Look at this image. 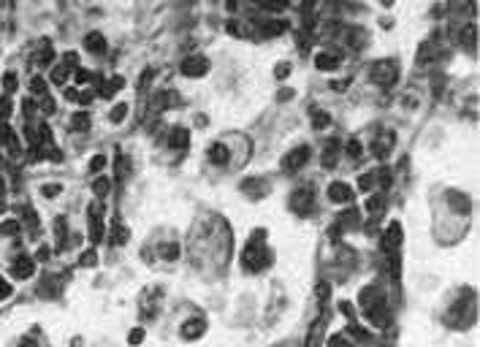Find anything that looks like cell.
Masks as SVG:
<instances>
[{
	"label": "cell",
	"mask_w": 480,
	"mask_h": 347,
	"mask_svg": "<svg viewBox=\"0 0 480 347\" xmlns=\"http://www.w3.org/2000/svg\"><path fill=\"white\" fill-rule=\"evenodd\" d=\"M112 239H114V244H125V241L130 239V231H128V228H122V225H114Z\"/></svg>",
	"instance_id": "26"
},
{
	"label": "cell",
	"mask_w": 480,
	"mask_h": 347,
	"mask_svg": "<svg viewBox=\"0 0 480 347\" xmlns=\"http://www.w3.org/2000/svg\"><path fill=\"white\" fill-rule=\"evenodd\" d=\"M361 152H363L361 141H356V139H350V141H347V155H350V158H361Z\"/></svg>",
	"instance_id": "32"
},
{
	"label": "cell",
	"mask_w": 480,
	"mask_h": 347,
	"mask_svg": "<svg viewBox=\"0 0 480 347\" xmlns=\"http://www.w3.org/2000/svg\"><path fill=\"white\" fill-rule=\"evenodd\" d=\"M288 73H290V65H277V79H285L288 76Z\"/></svg>",
	"instance_id": "41"
},
{
	"label": "cell",
	"mask_w": 480,
	"mask_h": 347,
	"mask_svg": "<svg viewBox=\"0 0 480 347\" xmlns=\"http://www.w3.org/2000/svg\"><path fill=\"white\" fill-rule=\"evenodd\" d=\"M315 65L320 71H334L336 65H339V57H336V54H328V52H320L315 57Z\"/></svg>",
	"instance_id": "17"
},
{
	"label": "cell",
	"mask_w": 480,
	"mask_h": 347,
	"mask_svg": "<svg viewBox=\"0 0 480 347\" xmlns=\"http://www.w3.org/2000/svg\"><path fill=\"white\" fill-rule=\"evenodd\" d=\"M103 236V223H100V206L93 204L90 206V239L93 241H100Z\"/></svg>",
	"instance_id": "9"
},
{
	"label": "cell",
	"mask_w": 480,
	"mask_h": 347,
	"mask_svg": "<svg viewBox=\"0 0 480 347\" xmlns=\"http://www.w3.org/2000/svg\"><path fill=\"white\" fill-rule=\"evenodd\" d=\"M65 79H68V68H54V71H52V82L54 84H65Z\"/></svg>",
	"instance_id": "33"
},
{
	"label": "cell",
	"mask_w": 480,
	"mask_h": 347,
	"mask_svg": "<svg viewBox=\"0 0 480 347\" xmlns=\"http://www.w3.org/2000/svg\"><path fill=\"white\" fill-rule=\"evenodd\" d=\"M350 334H353V336H358V339H366V336H369L366 331H361V328H358V325H353V328H350Z\"/></svg>",
	"instance_id": "45"
},
{
	"label": "cell",
	"mask_w": 480,
	"mask_h": 347,
	"mask_svg": "<svg viewBox=\"0 0 480 347\" xmlns=\"http://www.w3.org/2000/svg\"><path fill=\"white\" fill-rule=\"evenodd\" d=\"M103 165H106V155H95V158L90 160V171H93V174H95V171H100Z\"/></svg>",
	"instance_id": "35"
},
{
	"label": "cell",
	"mask_w": 480,
	"mask_h": 347,
	"mask_svg": "<svg viewBox=\"0 0 480 347\" xmlns=\"http://www.w3.org/2000/svg\"><path fill=\"white\" fill-rule=\"evenodd\" d=\"M8 296H11V285L6 279H0V299H8Z\"/></svg>",
	"instance_id": "40"
},
{
	"label": "cell",
	"mask_w": 480,
	"mask_h": 347,
	"mask_svg": "<svg viewBox=\"0 0 480 347\" xmlns=\"http://www.w3.org/2000/svg\"><path fill=\"white\" fill-rule=\"evenodd\" d=\"M188 141H190V133L185 128H174V130H171V136H168V147L171 149H185V147H188Z\"/></svg>",
	"instance_id": "14"
},
{
	"label": "cell",
	"mask_w": 480,
	"mask_h": 347,
	"mask_svg": "<svg viewBox=\"0 0 480 347\" xmlns=\"http://www.w3.org/2000/svg\"><path fill=\"white\" fill-rule=\"evenodd\" d=\"M82 266H95V253H84L82 255Z\"/></svg>",
	"instance_id": "42"
},
{
	"label": "cell",
	"mask_w": 480,
	"mask_h": 347,
	"mask_svg": "<svg viewBox=\"0 0 480 347\" xmlns=\"http://www.w3.org/2000/svg\"><path fill=\"white\" fill-rule=\"evenodd\" d=\"M328 293H331V290H328V282L317 285V296H320V299H328Z\"/></svg>",
	"instance_id": "43"
},
{
	"label": "cell",
	"mask_w": 480,
	"mask_h": 347,
	"mask_svg": "<svg viewBox=\"0 0 480 347\" xmlns=\"http://www.w3.org/2000/svg\"><path fill=\"white\" fill-rule=\"evenodd\" d=\"M475 41H478V27H475V24H467V27L461 30V44L464 46H475Z\"/></svg>",
	"instance_id": "21"
},
{
	"label": "cell",
	"mask_w": 480,
	"mask_h": 347,
	"mask_svg": "<svg viewBox=\"0 0 480 347\" xmlns=\"http://www.w3.org/2000/svg\"><path fill=\"white\" fill-rule=\"evenodd\" d=\"M3 87H6L8 93L17 90V76H14V73H6V76H3Z\"/></svg>",
	"instance_id": "39"
},
{
	"label": "cell",
	"mask_w": 480,
	"mask_h": 347,
	"mask_svg": "<svg viewBox=\"0 0 480 347\" xmlns=\"http://www.w3.org/2000/svg\"><path fill=\"white\" fill-rule=\"evenodd\" d=\"M363 38H366V33H363L361 27L347 30V44H350L353 49H361V46H363Z\"/></svg>",
	"instance_id": "20"
},
{
	"label": "cell",
	"mask_w": 480,
	"mask_h": 347,
	"mask_svg": "<svg viewBox=\"0 0 480 347\" xmlns=\"http://www.w3.org/2000/svg\"><path fill=\"white\" fill-rule=\"evenodd\" d=\"M87 79H90L87 71H76V82H87Z\"/></svg>",
	"instance_id": "48"
},
{
	"label": "cell",
	"mask_w": 480,
	"mask_h": 347,
	"mask_svg": "<svg viewBox=\"0 0 480 347\" xmlns=\"http://www.w3.org/2000/svg\"><path fill=\"white\" fill-rule=\"evenodd\" d=\"M52 60H54V52H52V49H44V52H38V54H35V57H33V65H49V63H52Z\"/></svg>",
	"instance_id": "25"
},
{
	"label": "cell",
	"mask_w": 480,
	"mask_h": 347,
	"mask_svg": "<svg viewBox=\"0 0 480 347\" xmlns=\"http://www.w3.org/2000/svg\"><path fill=\"white\" fill-rule=\"evenodd\" d=\"M369 79L375 84H380V87H391V84L399 79V65L393 63V60H377V63L372 65V71H369Z\"/></svg>",
	"instance_id": "2"
},
{
	"label": "cell",
	"mask_w": 480,
	"mask_h": 347,
	"mask_svg": "<svg viewBox=\"0 0 480 347\" xmlns=\"http://www.w3.org/2000/svg\"><path fill=\"white\" fill-rule=\"evenodd\" d=\"M393 141H396V139H393V133H383L380 139L375 141V147H372V149H375L377 158H385V155L393 149Z\"/></svg>",
	"instance_id": "16"
},
{
	"label": "cell",
	"mask_w": 480,
	"mask_h": 347,
	"mask_svg": "<svg viewBox=\"0 0 480 347\" xmlns=\"http://www.w3.org/2000/svg\"><path fill=\"white\" fill-rule=\"evenodd\" d=\"M336 160H339V141H336V139H328L326 147H323V165H326V168H334Z\"/></svg>",
	"instance_id": "10"
},
{
	"label": "cell",
	"mask_w": 480,
	"mask_h": 347,
	"mask_svg": "<svg viewBox=\"0 0 480 347\" xmlns=\"http://www.w3.org/2000/svg\"><path fill=\"white\" fill-rule=\"evenodd\" d=\"M228 160H231V152H228V147H225V144H212V147H209V163L225 165Z\"/></svg>",
	"instance_id": "12"
},
{
	"label": "cell",
	"mask_w": 480,
	"mask_h": 347,
	"mask_svg": "<svg viewBox=\"0 0 480 347\" xmlns=\"http://www.w3.org/2000/svg\"><path fill=\"white\" fill-rule=\"evenodd\" d=\"M71 128H73V130H87V128H90V117H87V112L73 114V119H71Z\"/></svg>",
	"instance_id": "23"
},
{
	"label": "cell",
	"mask_w": 480,
	"mask_h": 347,
	"mask_svg": "<svg viewBox=\"0 0 480 347\" xmlns=\"http://www.w3.org/2000/svg\"><path fill=\"white\" fill-rule=\"evenodd\" d=\"M451 206H453V209H461L464 214L469 212V201H467V195H451Z\"/></svg>",
	"instance_id": "27"
},
{
	"label": "cell",
	"mask_w": 480,
	"mask_h": 347,
	"mask_svg": "<svg viewBox=\"0 0 480 347\" xmlns=\"http://www.w3.org/2000/svg\"><path fill=\"white\" fill-rule=\"evenodd\" d=\"M241 260H244V266L250 271H258L261 266H266L264 260H269V255L261 250V244H250V247L244 250V258H241Z\"/></svg>",
	"instance_id": "5"
},
{
	"label": "cell",
	"mask_w": 480,
	"mask_h": 347,
	"mask_svg": "<svg viewBox=\"0 0 480 347\" xmlns=\"http://www.w3.org/2000/svg\"><path fill=\"white\" fill-rule=\"evenodd\" d=\"M310 160V147H296V149H290V152L282 158V171H288V174H293V171H299L301 165Z\"/></svg>",
	"instance_id": "3"
},
{
	"label": "cell",
	"mask_w": 480,
	"mask_h": 347,
	"mask_svg": "<svg viewBox=\"0 0 480 347\" xmlns=\"http://www.w3.org/2000/svg\"><path fill=\"white\" fill-rule=\"evenodd\" d=\"M19 347H35V342L33 339H22V342H19Z\"/></svg>",
	"instance_id": "50"
},
{
	"label": "cell",
	"mask_w": 480,
	"mask_h": 347,
	"mask_svg": "<svg viewBox=\"0 0 480 347\" xmlns=\"http://www.w3.org/2000/svg\"><path fill=\"white\" fill-rule=\"evenodd\" d=\"M84 46H87L93 54H103L106 52V38L100 36V33H87V36H84Z\"/></svg>",
	"instance_id": "15"
},
{
	"label": "cell",
	"mask_w": 480,
	"mask_h": 347,
	"mask_svg": "<svg viewBox=\"0 0 480 347\" xmlns=\"http://www.w3.org/2000/svg\"><path fill=\"white\" fill-rule=\"evenodd\" d=\"M33 271H35V266H33V260H30V258H24V255H22V258L14 260V277H17V279H27Z\"/></svg>",
	"instance_id": "13"
},
{
	"label": "cell",
	"mask_w": 480,
	"mask_h": 347,
	"mask_svg": "<svg viewBox=\"0 0 480 347\" xmlns=\"http://www.w3.org/2000/svg\"><path fill=\"white\" fill-rule=\"evenodd\" d=\"M60 190H63V187H60V185H44V187H41V193L47 195V198H54V195H57Z\"/></svg>",
	"instance_id": "37"
},
{
	"label": "cell",
	"mask_w": 480,
	"mask_h": 347,
	"mask_svg": "<svg viewBox=\"0 0 480 347\" xmlns=\"http://www.w3.org/2000/svg\"><path fill=\"white\" fill-rule=\"evenodd\" d=\"M293 212L296 214H310L312 212V187H299L296 193H293Z\"/></svg>",
	"instance_id": "4"
},
{
	"label": "cell",
	"mask_w": 480,
	"mask_h": 347,
	"mask_svg": "<svg viewBox=\"0 0 480 347\" xmlns=\"http://www.w3.org/2000/svg\"><path fill=\"white\" fill-rule=\"evenodd\" d=\"M19 225H22V223H19V220H8V223H3V225H0V233H17V231H19Z\"/></svg>",
	"instance_id": "34"
},
{
	"label": "cell",
	"mask_w": 480,
	"mask_h": 347,
	"mask_svg": "<svg viewBox=\"0 0 480 347\" xmlns=\"http://www.w3.org/2000/svg\"><path fill=\"white\" fill-rule=\"evenodd\" d=\"M328 198L334 204H350L353 201V187L347 182H331L328 185Z\"/></svg>",
	"instance_id": "6"
},
{
	"label": "cell",
	"mask_w": 480,
	"mask_h": 347,
	"mask_svg": "<svg viewBox=\"0 0 480 347\" xmlns=\"http://www.w3.org/2000/svg\"><path fill=\"white\" fill-rule=\"evenodd\" d=\"M30 90H33L35 95H47V82H44L41 76H33L30 79Z\"/></svg>",
	"instance_id": "28"
},
{
	"label": "cell",
	"mask_w": 480,
	"mask_h": 347,
	"mask_svg": "<svg viewBox=\"0 0 480 347\" xmlns=\"http://www.w3.org/2000/svg\"><path fill=\"white\" fill-rule=\"evenodd\" d=\"M241 190H244V193H255V198H261V195L266 193V185H261V179H244V182H241Z\"/></svg>",
	"instance_id": "19"
},
{
	"label": "cell",
	"mask_w": 480,
	"mask_h": 347,
	"mask_svg": "<svg viewBox=\"0 0 480 347\" xmlns=\"http://www.w3.org/2000/svg\"><path fill=\"white\" fill-rule=\"evenodd\" d=\"M47 255H49V250H47V247L38 250V260H47Z\"/></svg>",
	"instance_id": "49"
},
{
	"label": "cell",
	"mask_w": 480,
	"mask_h": 347,
	"mask_svg": "<svg viewBox=\"0 0 480 347\" xmlns=\"http://www.w3.org/2000/svg\"><path fill=\"white\" fill-rule=\"evenodd\" d=\"M128 342H130V345H141V342H144V331L133 328V331H130V336H128Z\"/></svg>",
	"instance_id": "36"
},
{
	"label": "cell",
	"mask_w": 480,
	"mask_h": 347,
	"mask_svg": "<svg viewBox=\"0 0 480 347\" xmlns=\"http://www.w3.org/2000/svg\"><path fill=\"white\" fill-rule=\"evenodd\" d=\"M93 190H95V195H106V193H109V179H106V177H98V179L93 182Z\"/></svg>",
	"instance_id": "29"
},
{
	"label": "cell",
	"mask_w": 480,
	"mask_h": 347,
	"mask_svg": "<svg viewBox=\"0 0 480 347\" xmlns=\"http://www.w3.org/2000/svg\"><path fill=\"white\" fill-rule=\"evenodd\" d=\"M0 193H3V179H0Z\"/></svg>",
	"instance_id": "51"
},
{
	"label": "cell",
	"mask_w": 480,
	"mask_h": 347,
	"mask_svg": "<svg viewBox=\"0 0 480 347\" xmlns=\"http://www.w3.org/2000/svg\"><path fill=\"white\" fill-rule=\"evenodd\" d=\"M160 255H163L166 260H176L179 258V244H176V241H166L163 247H160Z\"/></svg>",
	"instance_id": "22"
},
{
	"label": "cell",
	"mask_w": 480,
	"mask_h": 347,
	"mask_svg": "<svg viewBox=\"0 0 480 347\" xmlns=\"http://www.w3.org/2000/svg\"><path fill=\"white\" fill-rule=\"evenodd\" d=\"M399 244H402V225L391 223L383 233V250H396Z\"/></svg>",
	"instance_id": "8"
},
{
	"label": "cell",
	"mask_w": 480,
	"mask_h": 347,
	"mask_svg": "<svg viewBox=\"0 0 480 347\" xmlns=\"http://www.w3.org/2000/svg\"><path fill=\"white\" fill-rule=\"evenodd\" d=\"M380 182H383V187H388V185H391V171H385V168L380 171Z\"/></svg>",
	"instance_id": "44"
},
{
	"label": "cell",
	"mask_w": 480,
	"mask_h": 347,
	"mask_svg": "<svg viewBox=\"0 0 480 347\" xmlns=\"http://www.w3.org/2000/svg\"><path fill=\"white\" fill-rule=\"evenodd\" d=\"M326 347H350V342H347V336L345 334H334L331 339H328V345Z\"/></svg>",
	"instance_id": "31"
},
{
	"label": "cell",
	"mask_w": 480,
	"mask_h": 347,
	"mask_svg": "<svg viewBox=\"0 0 480 347\" xmlns=\"http://www.w3.org/2000/svg\"><path fill=\"white\" fill-rule=\"evenodd\" d=\"M204 328H206L204 318H193V320H188V323L182 325V336H185V339H195V336L204 334Z\"/></svg>",
	"instance_id": "11"
},
{
	"label": "cell",
	"mask_w": 480,
	"mask_h": 347,
	"mask_svg": "<svg viewBox=\"0 0 480 347\" xmlns=\"http://www.w3.org/2000/svg\"><path fill=\"white\" fill-rule=\"evenodd\" d=\"M372 185H375V174H363L361 182H358V187H361V190H369Z\"/></svg>",
	"instance_id": "38"
},
{
	"label": "cell",
	"mask_w": 480,
	"mask_h": 347,
	"mask_svg": "<svg viewBox=\"0 0 480 347\" xmlns=\"http://www.w3.org/2000/svg\"><path fill=\"white\" fill-rule=\"evenodd\" d=\"M328 122H331V119H328L326 112H315V114H312V128H315V130L328 128Z\"/></svg>",
	"instance_id": "24"
},
{
	"label": "cell",
	"mask_w": 480,
	"mask_h": 347,
	"mask_svg": "<svg viewBox=\"0 0 480 347\" xmlns=\"http://www.w3.org/2000/svg\"><path fill=\"white\" fill-rule=\"evenodd\" d=\"M8 109H11V106H8V100H3V103H0V117H8Z\"/></svg>",
	"instance_id": "47"
},
{
	"label": "cell",
	"mask_w": 480,
	"mask_h": 347,
	"mask_svg": "<svg viewBox=\"0 0 480 347\" xmlns=\"http://www.w3.org/2000/svg\"><path fill=\"white\" fill-rule=\"evenodd\" d=\"M383 209H385V195H383V193L369 195V198H366V212L369 214H380Z\"/></svg>",
	"instance_id": "18"
},
{
	"label": "cell",
	"mask_w": 480,
	"mask_h": 347,
	"mask_svg": "<svg viewBox=\"0 0 480 347\" xmlns=\"http://www.w3.org/2000/svg\"><path fill=\"white\" fill-rule=\"evenodd\" d=\"M206 68H209V60L201 57V54L198 57H188L182 63V73H185V76H204Z\"/></svg>",
	"instance_id": "7"
},
{
	"label": "cell",
	"mask_w": 480,
	"mask_h": 347,
	"mask_svg": "<svg viewBox=\"0 0 480 347\" xmlns=\"http://www.w3.org/2000/svg\"><path fill=\"white\" fill-rule=\"evenodd\" d=\"M361 301L366 304L363 309H366V315H369V320H372V323H377V325H385L388 323V306H385V299H383V293L377 288L363 290Z\"/></svg>",
	"instance_id": "1"
},
{
	"label": "cell",
	"mask_w": 480,
	"mask_h": 347,
	"mask_svg": "<svg viewBox=\"0 0 480 347\" xmlns=\"http://www.w3.org/2000/svg\"><path fill=\"white\" fill-rule=\"evenodd\" d=\"M125 114H128V106H125V103H117V106L112 109V122H122Z\"/></svg>",
	"instance_id": "30"
},
{
	"label": "cell",
	"mask_w": 480,
	"mask_h": 347,
	"mask_svg": "<svg viewBox=\"0 0 480 347\" xmlns=\"http://www.w3.org/2000/svg\"><path fill=\"white\" fill-rule=\"evenodd\" d=\"M339 309L345 312L347 318H350V315H353V304H347V301H342V304H339Z\"/></svg>",
	"instance_id": "46"
}]
</instances>
